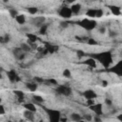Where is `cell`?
<instances>
[{"mask_svg": "<svg viewBox=\"0 0 122 122\" xmlns=\"http://www.w3.org/2000/svg\"><path fill=\"white\" fill-rule=\"evenodd\" d=\"M46 83H49L50 85H53V86H58V82L56 79L54 78H49V79H46L45 80Z\"/></svg>", "mask_w": 122, "mask_h": 122, "instance_id": "4316f807", "label": "cell"}, {"mask_svg": "<svg viewBox=\"0 0 122 122\" xmlns=\"http://www.w3.org/2000/svg\"><path fill=\"white\" fill-rule=\"evenodd\" d=\"M20 49L22 50L23 52H29V51H31V47H30L29 44H27V43H23V44H21Z\"/></svg>", "mask_w": 122, "mask_h": 122, "instance_id": "cb8c5ba5", "label": "cell"}, {"mask_svg": "<svg viewBox=\"0 0 122 122\" xmlns=\"http://www.w3.org/2000/svg\"><path fill=\"white\" fill-rule=\"evenodd\" d=\"M82 64H85V65H87V66H89V67H91V68H95L96 67V61L93 59V58H92V57H89V58H87L85 61H83V62H81Z\"/></svg>", "mask_w": 122, "mask_h": 122, "instance_id": "2e32d148", "label": "cell"}, {"mask_svg": "<svg viewBox=\"0 0 122 122\" xmlns=\"http://www.w3.org/2000/svg\"><path fill=\"white\" fill-rule=\"evenodd\" d=\"M94 104V99H88L87 100V105L90 107V106H92V105H93Z\"/></svg>", "mask_w": 122, "mask_h": 122, "instance_id": "f35d334b", "label": "cell"}, {"mask_svg": "<svg viewBox=\"0 0 122 122\" xmlns=\"http://www.w3.org/2000/svg\"><path fill=\"white\" fill-rule=\"evenodd\" d=\"M47 30H48V24H44L43 26H41L39 28V33L41 35H45L46 32H47Z\"/></svg>", "mask_w": 122, "mask_h": 122, "instance_id": "484cf974", "label": "cell"}, {"mask_svg": "<svg viewBox=\"0 0 122 122\" xmlns=\"http://www.w3.org/2000/svg\"><path fill=\"white\" fill-rule=\"evenodd\" d=\"M76 55L78 56V58H79V59H81L82 57H84V56L86 55V53H85V52H84L83 51H80V50H77V51H76Z\"/></svg>", "mask_w": 122, "mask_h": 122, "instance_id": "d6a6232c", "label": "cell"}, {"mask_svg": "<svg viewBox=\"0 0 122 122\" xmlns=\"http://www.w3.org/2000/svg\"><path fill=\"white\" fill-rule=\"evenodd\" d=\"M93 120H94L95 122H101V119H100V117H99V116H97V115H96V116L93 118Z\"/></svg>", "mask_w": 122, "mask_h": 122, "instance_id": "60d3db41", "label": "cell"}, {"mask_svg": "<svg viewBox=\"0 0 122 122\" xmlns=\"http://www.w3.org/2000/svg\"><path fill=\"white\" fill-rule=\"evenodd\" d=\"M108 84H109L108 81H106V80H103V81H102V85H103V87H107Z\"/></svg>", "mask_w": 122, "mask_h": 122, "instance_id": "7bdbcfd3", "label": "cell"}, {"mask_svg": "<svg viewBox=\"0 0 122 122\" xmlns=\"http://www.w3.org/2000/svg\"><path fill=\"white\" fill-rule=\"evenodd\" d=\"M13 93L17 96V99H18L19 102H21V103L24 102V100H25V93H24V92H22L20 90H14Z\"/></svg>", "mask_w": 122, "mask_h": 122, "instance_id": "5bb4252c", "label": "cell"}, {"mask_svg": "<svg viewBox=\"0 0 122 122\" xmlns=\"http://www.w3.org/2000/svg\"><path fill=\"white\" fill-rule=\"evenodd\" d=\"M86 15L90 18H93L96 15V9H89L86 11Z\"/></svg>", "mask_w": 122, "mask_h": 122, "instance_id": "603a6c76", "label": "cell"}, {"mask_svg": "<svg viewBox=\"0 0 122 122\" xmlns=\"http://www.w3.org/2000/svg\"><path fill=\"white\" fill-rule=\"evenodd\" d=\"M3 78V76H2V72L0 71V79H2Z\"/></svg>", "mask_w": 122, "mask_h": 122, "instance_id": "f6af8a7d", "label": "cell"}, {"mask_svg": "<svg viewBox=\"0 0 122 122\" xmlns=\"http://www.w3.org/2000/svg\"><path fill=\"white\" fill-rule=\"evenodd\" d=\"M87 43H88L89 45H92V46H95V45H97V44H98V42H97L94 38H88Z\"/></svg>", "mask_w": 122, "mask_h": 122, "instance_id": "1f68e13d", "label": "cell"}, {"mask_svg": "<svg viewBox=\"0 0 122 122\" xmlns=\"http://www.w3.org/2000/svg\"><path fill=\"white\" fill-rule=\"evenodd\" d=\"M105 104H106V105H108V106H112V100H111V99L106 98V99H105Z\"/></svg>", "mask_w": 122, "mask_h": 122, "instance_id": "ab89813d", "label": "cell"}, {"mask_svg": "<svg viewBox=\"0 0 122 122\" xmlns=\"http://www.w3.org/2000/svg\"><path fill=\"white\" fill-rule=\"evenodd\" d=\"M109 9H110L111 12L112 14H114V15H120L121 14V9L118 6H113V5L112 6H109Z\"/></svg>", "mask_w": 122, "mask_h": 122, "instance_id": "d6986e66", "label": "cell"}, {"mask_svg": "<svg viewBox=\"0 0 122 122\" xmlns=\"http://www.w3.org/2000/svg\"><path fill=\"white\" fill-rule=\"evenodd\" d=\"M26 88L30 92H35L38 88V85L35 82H27L26 83Z\"/></svg>", "mask_w": 122, "mask_h": 122, "instance_id": "ffe728a7", "label": "cell"}, {"mask_svg": "<svg viewBox=\"0 0 122 122\" xmlns=\"http://www.w3.org/2000/svg\"><path fill=\"white\" fill-rule=\"evenodd\" d=\"M0 43L5 44V40H4V36H0Z\"/></svg>", "mask_w": 122, "mask_h": 122, "instance_id": "ee69618b", "label": "cell"}, {"mask_svg": "<svg viewBox=\"0 0 122 122\" xmlns=\"http://www.w3.org/2000/svg\"><path fill=\"white\" fill-rule=\"evenodd\" d=\"M104 14V11L102 9H96V15L95 17H102Z\"/></svg>", "mask_w": 122, "mask_h": 122, "instance_id": "836d02e7", "label": "cell"}, {"mask_svg": "<svg viewBox=\"0 0 122 122\" xmlns=\"http://www.w3.org/2000/svg\"><path fill=\"white\" fill-rule=\"evenodd\" d=\"M42 108L44 109V111L48 114L50 122H60V118H61L62 114H61V112L58 110L49 109V108H46V107H42Z\"/></svg>", "mask_w": 122, "mask_h": 122, "instance_id": "7a4b0ae2", "label": "cell"}, {"mask_svg": "<svg viewBox=\"0 0 122 122\" xmlns=\"http://www.w3.org/2000/svg\"><path fill=\"white\" fill-rule=\"evenodd\" d=\"M23 107L25 108V110L30 111V112H35L37 111L35 105H34L33 103H30V102H29V103H24V104H23Z\"/></svg>", "mask_w": 122, "mask_h": 122, "instance_id": "ac0fdd59", "label": "cell"}, {"mask_svg": "<svg viewBox=\"0 0 122 122\" xmlns=\"http://www.w3.org/2000/svg\"><path fill=\"white\" fill-rule=\"evenodd\" d=\"M24 117H25L28 121L33 122V121H34V118H35V117H34V112L25 110V112H24Z\"/></svg>", "mask_w": 122, "mask_h": 122, "instance_id": "e0dca14e", "label": "cell"}, {"mask_svg": "<svg viewBox=\"0 0 122 122\" xmlns=\"http://www.w3.org/2000/svg\"><path fill=\"white\" fill-rule=\"evenodd\" d=\"M90 57L93 58L95 61H98L105 69H109L112 63V51H110L92 53V54H90Z\"/></svg>", "mask_w": 122, "mask_h": 122, "instance_id": "6da1fadb", "label": "cell"}, {"mask_svg": "<svg viewBox=\"0 0 122 122\" xmlns=\"http://www.w3.org/2000/svg\"><path fill=\"white\" fill-rule=\"evenodd\" d=\"M34 81H35L36 84L37 83H43V82H45V80L43 78H41V77H34Z\"/></svg>", "mask_w": 122, "mask_h": 122, "instance_id": "d590c367", "label": "cell"}, {"mask_svg": "<svg viewBox=\"0 0 122 122\" xmlns=\"http://www.w3.org/2000/svg\"><path fill=\"white\" fill-rule=\"evenodd\" d=\"M83 96L88 100V99H94L97 97L96 92L93 90H86L83 92Z\"/></svg>", "mask_w": 122, "mask_h": 122, "instance_id": "9c48e42d", "label": "cell"}, {"mask_svg": "<svg viewBox=\"0 0 122 122\" xmlns=\"http://www.w3.org/2000/svg\"><path fill=\"white\" fill-rule=\"evenodd\" d=\"M46 23V18L44 16H37L33 19V24L36 26V27H41L43 26L44 24Z\"/></svg>", "mask_w": 122, "mask_h": 122, "instance_id": "8fae6325", "label": "cell"}, {"mask_svg": "<svg viewBox=\"0 0 122 122\" xmlns=\"http://www.w3.org/2000/svg\"><path fill=\"white\" fill-rule=\"evenodd\" d=\"M1 103H2V98L0 97V104H1Z\"/></svg>", "mask_w": 122, "mask_h": 122, "instance_id": "7dc6e473", "label": "cell"}, {"mask_svg": "<svg viewBox=\"0 0 122 122\" xmlns=\"http://www.w3.org/2000/svg\"><path fill=\"white\" fill-rule=\"evenodd\" d=\"M70 8H71V13H72V14L77 15V14L80 12V10H81L82 6H81V4H79V3H74V4H72V5H71Z\"/></svg>", "mask_w": 122, "mask_h": 122, "instance_id": "7c38bea8", "label": "cell"}, {"mask_svg": "<svg viewBox=\"0 0 122 122\" xmlns=\"http://www.w3.org/2000/svg\"><path fill=\"white\" fill-rule=\"evenodd\" d=\"M62 74H63V76L66 77V78H71V71L69 69H64Z\"/></svg>", "mask_w": 122, "mask_h": 122, "instance_id": "83f0119b", "label": "cell"}, {"mask_svg": "<svg viewBox=\"0 0 122 122\" xmlns=\"http://www.w3.org/2000/svg\"><path fill=\"white\" fill-rule=\"evenodd\" d=\"M13 54H14L15 58L18 59V60H23V59L25 58V56H26V53L23 52L20 48L14 49V50H13Z\"/></svg>", "mask_w": 122, "mask_h": 122, "instance_id": "30bf717a", "label": "cell"}, {"mask_svg": "<svg viewBox=\"0 0 122 122\" xmlns=\"http://www.w3.org/2000/svg\"><path fill=\"white\" fill-rule=\"evenodd\" d=\"M59 26H60L61 29H67V28L69 27V22H67V21H62V22H60Z\"/></svg>", "mask_w": 122, "mask_h": 122, "instance_id": "e575fe53", "label": "cell"}, {"mask_svg": "<svg viewBox=\"0 0 122 122\" xmlns=\"http://www.w3.org/2000/svg\"><path fill=\"white\" fill-rule=\"evenodd\" d=\"M32 99H33V101H34V102H36L37 104H41V103H43V102H44V98H43L41 95L34 94V95L32 96Z\"/></svg>", "mask_w": 122, "mask_h": 122, "instance_id": "d4e9b609", "label": "cell"}, {"mask_svg": "<svg viewBox=\"0 0 122 122\" xmlns=\"http://www.w3.org/2000/svg\"><path fill=\"white\" fill-rule=\"evenodd\" d=\"M91 111H92L97 116H100L103 114V105L101 103H97V104H93L92 106L89 107Z\"/></svg>", "mask_w": 122, "mask_h": 122, "instance_id": "8992f818", "label": "cell"}, {"mask_svg": "<svg viewBox=\"0 0 122 122\" xmlns=\"http://www.w3.org/2000/svg\"><path fill=\"white\" fill-rule=\"evenodd\" d=\"M5 112H6L5 107H4L2 104H0V115H4V114H5Z\"/></svg>", "mask_w": 122, "mask_h": 122, "instance_id": "8d00e7d4", "label": "cell"}, {"mask_svg": "<svg viewBox=\"0 0 122 122\" xmlns=\"http://www.w3.org/2000/svg\"><path fill=\"white\" fill-rule=\"evenodd\" d=\"M58 14L62 17V18H65V19H69L72 16V13H71V8L70 7H67V6H64L62 8H60L59 11H58Z\"/></svg>", "mask_w": 122, "mask_h": 122, "instance_id": "5b68a950", "label": "cell"}, {"mask_svg": "<svg viewBox=\"0 0 122 122\" xmlns=\"http://www.w3.org/2000/svg\"><path fill=\"white\" fill-rule=\"evenodd\" d=\"M78 122H86V121H85V120H83V119H82V120H80V121H78Z\"/></svg>", "mask_w": 122, "mask_h": 122, "instance_id": "bcb514c9", "label": "cell"}, {"mask_svg": "<svg viewBox=\"0 0 122 122\" xmlns=\"http://www.w3.org/2000/svg\"><path fill=\"white\" fill-rule=\"evenodd\" d=\"M9 12H10V15L12 18H15V17L19 14V13H18V11H17L15 9H10Z\"/></svg>", "mask_w": 122, "mask_h": 122, "instance_id": "f1b7e54d", "label": "cell"}, {"mask_svg": "<svg viewBox=\"0 0 122 122\" xmlns=\"http://www.w3.org/2000/svg\"><path fill=\"white\" fill-rule=\"evenodd\" d=\"M4 40H5V44L8 43V42H10V36L9 34H5V35H4Z\"/></svg>", "mask_w": 122, "mask_h": 122, "instance_id": "74e56055", "label": "cell"}, {"mask_svg": "<svg viewBox=\"0 0 122 122\" xmlns=\"http://www.w3.org/2000/svg\"><path fill=\"white\" fill-rule=\"evenodd\" d=\"M15 20L19 25H24L26 23V16L24 14H18L15 17Z\"/></svg>", "mask_w": 122, "mask_h": 122, "instance_id": "44dd1931", "label": "cell"}, {"mask_svg": "<svg viewBox=\"0 0 122 122\" xmlns=\"http://www.w3.org/2000/svg\"><path fill=\"white\" fill-rule=\"evenodd\" d=\"M7 75H8L9 80H10V82H12V83L20 81V77L18 76L17 72H16L14 70H10V71H9L7 72Z\"/></svg>", "mask_w": 122, "mask_h": 122, "instance_id": "ba28073f", "label": "cell"}, {"mask_svg": "<svg viewBox=\"0 0 122 122\" xmlns=\"http://www.w3.org/2000/svg\"><path fill=\"white\" fill-rule=\"evenodd\" d=\"M55 91L58 94H61V95H64V96H70L72 93L71 89L69 86H65V85H61V86L58 85Z\"/></svg>", "mask_w": 122, "mask_h": 122, "instance_id": "277c9868", "label": "cell"}, {"mask_svg": "<svg viewBox=\"0 0 122 122\" xmlns=\"http://www.w3.org/2000/svg\"><path fill=\"white\" fill-rule=\"evenodd\" d=\"M99 31H100V33H105L106 29H105L104 27H102V28H100V29H99Z\"/></svg>", "mask_w": 122, "mask_h": 122, "instance_id": "b9f144b4", "label": "cell"}, {"mask_svg": "<svg viewBox=\"0 0 122 122\" xmlns=\"http://www.w3.org/2000/svg\"><path fill=\"white\" fill-rule=\"evenodd\" d=\"M27 37H28L27 44H29L30 47H31L32 44H34V43L38 40L37 35H35V34H33V33H27Z\"/></svg>", "mask_w": 122, "mask_h": 122, "instance_id": "4fadbf2b", "label": "cell"}, {"mask_svg": "<svg viewBox=\"0 0 122 122\" xmlns=\"http://www.w3.org/2000/svg\"><path fill=\"white\" fill-rule=\"evenodd\" d=\"M46 50L49 53H54L55 51H58V46L56 45H53V44H49L47 43L46 44Z\"/></svg>", "mask_w": 122, "mask_h": 122, "instance_id": "9a60e30c", "label": "cell"}, {"mask_svg": "<svg viewBox=\"0 0 122 122\" xmlns=\"http://www.w3.org/2000/svg\"><path fill=\"white\" fill-rule=\"evenodd\" d=\"M108 71H111V72H112V73L117 74L118 76H121V75H122V61H119V62H118L117 64H115L113 67L109 68Z\"/></svg>", "mask_w": 122, "mask_h": 122, "instance_id": "52a82bcc", "label": "cell"}, {"mask_svg": "<svg viewBox=\"0 0 122 122\" xmlns=\"http://www.w3.org/2000/svg\"><path fill=\"white\" fill-rule=\"evenodd\" d=\"M38 11V9L36 7H30V8H28V12L30 13V14H36Z\"/></svg>", "mask_w": 122, "mask_h": 122, "instance_id": "f546056e", "label": "cell"}, {"mask_svg": "<svg viewBox=\"0 0 122 122\" xmlns=\"http://www.w3.org/2000/svg\"><path fill=\"white\" fill-rule=\"evenodd\" d=\"M82 119H84L86 122H89V121H92V114H90V113H85V114L82 116Z\"/></svg>", "mask_w": 122, "mask_h": 122, "instance_id": "4dcf8cb0", "label": "cell"}, {"mask_svg": "<svg viewBox=\"0 0 122 122\" xmlns=\"http://www.w3.org/2000/svg\"><path fill=\"white\" fill-rule=\"evenodd\" d=\"M71 120L73 122H78V121L82 120V116L77 112H72L71 114Z\"/></svg>", "mask_w": 122, "mask_h": 122, "instance_id": "7402d4cb", "label": "cell"}, {"mask_svg": "<svg viewBox=\"0 0 122 122\" xmlns=\"http://www.w3.org/2000/svg\"><path fill=\"white\" fill-rule=\"evenodd\" d=\"M76 23H77L78 26H80L81 28H83V29H85V30H92L95 29L96 26H97V23H96L95 20L88 19V18L82 19V20H80V21H78V22H76Z\"/></svg>", "mask_w": 122, "mask_h": 122, "instance_id": "3957f363", "label": "cell"}]
</instances>
